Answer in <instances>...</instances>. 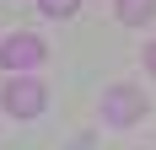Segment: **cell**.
<instances>
[{
    "label": "cell",
    "instance_id": "cell-1",
    "mask_svg": "<svg viewBox=\"0 0 156 150\" xmlns=\"http://www.w3.org/2000/svg\"><path fill=\"white\" fill-rule=\"evenodd\" d=\"M0 102H5L11 118H38L43 102H48V91H43V80H32V75H11L5 91H0Z\"/></svg>",
    "mask_w": 156,
    "mask_h": 150
},
{
    "label": "cell",
    "instance_id": "cell-2",
    "mask_svg": "<svg viewBox=\"0 0 156 150\" xmlns=\"http://www.w3.org/2000/svg\"><path fill=\"white\" fill-rule=\"evenodd\" d=\"M43 59H48V48H43V38H38V32H11V38L0 43V64H5L11 75L38 70Z\"/></svg>",
    "mask_w": 156,
    "mask_h": 150
},
{
    "label": "cell",
    "instance_id": "cell-3",
    "mask_svg": "<svg viewBox=\"0 0 156 150\" xmlns=\"http://www.w3.org/2000/svg\"><path fill=\"white\" fill-rule=\"evenodd\" d=\"M145 118V97L135 86H113L108 97H102V123H113V129H129V123Z\"/></svg>",
    "mask_w": 156,
    "mask_h": 150
},
{
    "label": "cell",
    "instance_id": "cell-4",
    "mask_svg": "<svg viewBox=\"0 0 156 150\" xmlns=\"http://www.w3.org/2000/svg\"><path fill=\"white\" fill-rule=\"evenodd\" d=\"M151 16H156V0H119V22H129V27H140Z\"/></svg>",
    "mask_w": 156,
    "mask_h": 150
},
{
    "label": "cell",
    "instance_id": "cell-5",
    "mask_svg": "<svg viewBox=\"0 0 156 150\" xmlns=\"http://www.w3.org/2000/svg\"><path fill=\"white\" fill-rule=\"evenodd\" d=\"M38 5H43V16H54V22H59V16H76L81 0H38Z\"/></svg>",
    "mask_w": 156,
    "mask_h": 150
},
{
    "label": "cell",
    "instance_id": "cell-6",
    "mask_svg": "<svg viewBox=\"0 0 156 150\" xmlns=\"http://www.w3.org/2000/svg\"><path fill=\"white\" fill-rule=\"evenodd\" d=\"M145 64H151V75H156V43H151V48H145Z\"/></svg>",
    "mask_w": 156,
    "mask_h": 150
}]
</instances>
